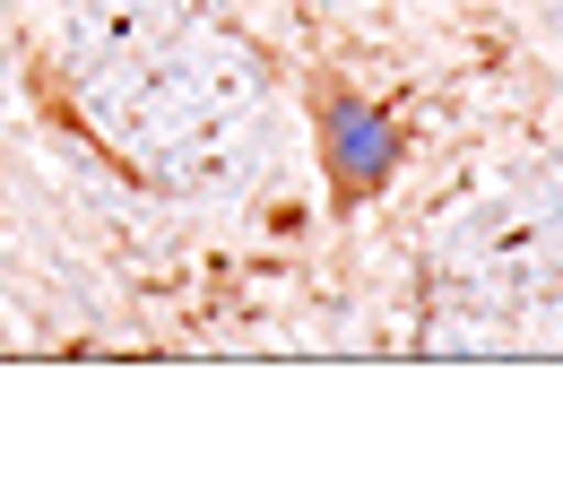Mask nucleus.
<instances>
[{"mask_svg": "<svg viewBox=\"0 0 563 502\" xmlns=\"http://www.w3.org/2000/svg\"><path fill=\"white\" fill-rule=\"evenodd\" d=\"M555 18H563V0H555Z\"/></svg>", "mask_w": 563, "mask_h": 502, "instance_id": "1", "label": "nucleus"}]
</instances>
